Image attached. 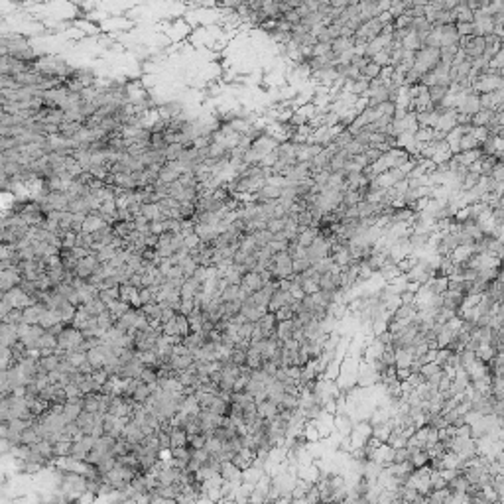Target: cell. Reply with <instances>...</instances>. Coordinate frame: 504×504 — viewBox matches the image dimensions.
I'll use <instances>...</instances> for the list:
<instances>
[{"mask_svg": "<svg viewBox=\"0 0 504 504\" xmlns=\"http://www.w3.org/2000/svg\"><path fill=\"white\" fill-rule=\"evenodd\" d=\"M441 61V49L439 47H429L424 45L416 51V59H414V69L420 75L429 73L431 69H435V65Z\"/></svg>", "mask_w": 504, "mask_h": 504, "instance_id": "6da1fadb", "label": "cell"}, {"mask_svg": "<svg viewBox=\"0 0 504 504\" xmlns=\"http://www.w3.org/2000/svg\"><path fill=\"white\" fill-rule=\"evenodd\" d=\"M306 254H308V258L311 260V264L317 262V260H321V258H327V256H331V242H329L325 236L319 234V236L306 248Z\"/></svg>", "mask_w": 504, "mask_h": 504, "instance_id": "7a4b0ae2", "label": "cell"}, {"mask_svg": "<svg viewBox=\"0 0 504 504\" xmlns=\"http://www.w3.org/2000/svg\"><path fill=\"white\" fill-rule=\"evenodd\" d=\"M2 296L8 298L10 304H12V308H18V310H26L28 306L36 304V300H34L32 296H28V294L22 290V286H16V288H12V290H8V292H2Z\"/></svg>", "mask_w": 504, "mask_h": 504, "instance_id": "3957f363", "label": "cell"}, {"mask_svg": "<svg viewBox=\"0 0 504 504\" xmlns=\"http://www.w3.org/2000/svg\"><path fill=\"white\" fill-rule=\"evenodd\" d=\"M22 280H24V276H22V272H20L18 266H14V268H10V270H0V294L12 290V288H16V286H20Z\"/></svg>", "mask_w": 504, "mask_h": 504, "instance_id": "277c9868", "label": "cell"}, {"mask_svg": "<svg viewBox=\"0 0 504 504\" xmlns=\"http://www.w3.org/2000/svg\"><path fill=\"white\" fill-rule=\"evenodd\" d=\"M266 284H264V280H262V276H260V272H256V270H250V272H246L244 276H242V282H240V288L250 296V294H254V292H258V290H262Z\"/></svg>", "mask_w": 504, "mask_h": 504, "instance_id": "5b68a950", "label": "cell"}, {"mask_svg": "<svg viewBox=\"0 0 504 504\" xmlns=\"http://www.w3.org/2000/svg\"><path fill=\"white\" fill-rule=\"evenodd\" d=\"M296 302V298L292 296V292H284V290H276L274 294H272V298H270V304H268V311H278L280 308H284V306H292Z\"/></svg>", "mask_w": 504, "mask_h": 504, "instance_id": "8992f818", "label": "cell"}, {"mask_svg": "<svg viewBox=\"0 0 504 504\" xmlns=\"http://www.w3.org/2000/svg\"><path fill=\"white\" fill-rule=\"evenodd\" d=\"M221 475H223L225 481H231L234 485H242V469L234 461H223Z\"/></svg>", "mask_w": 504, "mask_h": 504, "instance_id": "52a82bcc", "label": "cell"}, {"mask_svg": "<svg viewBox=\"0 0 504 504\" xmlns=\"http://www.w3.org/2000/svg\"><path fill=\"white\" fill-rule=\"evenodd\" d=\"M38 199V197H36ZM43 201H47L51 205V209H57V211H67L69 209V195L65 191H49L45 197H41Z\"/></svg>", "mask_w": 504, "mask_h": 504, "instance_id": "ba28073f", "label": "cell"}, {"mask_svg": "<svg viewBox=\"0 0 504 504\" xmlns=\"http://www.w3.org/2000/svg\"><path fill=\"white\" fill-rule=\"evenodd\" d=\"M16 341H20V337H18V325H16V323L2 321V325H0V347H12Z\"/></svg>", "mask_w": 504, "mask_h": 504, "instance_id": "9c48e42d", "label": "cell"}, {"mask_svg": "<svg viewBox=\"0 0 504 504\" xmlns=\"http://www.w3.org/2000/svg\"><path fill=\"white\" fill-rule=\"evenodd\" d=\"M179 175H181V171L177 169L175 162H169L168 160V162L162 166V169H160L158 181H156L154 185H158V183H166V185H169V183H173L175 179H179Z\"/></svg>", "mask_w": 504, "mask_h": 504, "instance_id": "30bf717a", "label": "cell"}, {"mask_svg": "<svg viewBox=\"0 0 504 504\" xmlns=\"http://www.w3.org/2000/svg\"><path fill=\"white\" fill-rule=\"evenodd\" d=\"M453 158L459 162V164H463V166H473L477 160H481L483 158V152H481V148H473V150H463V152H457V154H453Z\"/></svg>", "mask_w": 504, "mask_h": 504, "instance_id": "8fae6325", "label": "cell"}, {"mask_svg": "<svg viewBox=\"0 0 504 504\" xmlns=\"http://www.w3.org/2000/svg\"><path fill=\"white\" fill-rule=\"evenodd\" d=\"M280 414V408H278V404L274 402V400H264V402H260L258 404V418H262V420H274L276 416Z\"/></svg>", "mask_w": 504, "mask_h": 504, "instance_id": "7c38bea8", "label": "cell"}, {"mask_svg": "<svg viewBox=\"0 0 504 504\" xmlns=\"http://www.w3.org/2000/svg\"><path fill=\"white\" fill-rule=\"evenodd\" d=\"M354 36H339L337 39L331 41V51L335 53L337 57L341 55V53H345V51H349V49H352L354 47Z\"/></svg>", "mask_w": 504, "mask_h": 504, "instance_id": "4fadbf2b", "label": "cell"}, {"mask_svg": "<svg viewBox=\"0 0 504 504\" xmlns=\"http://www.w3.org/2000/svg\"><path fill=\"white\" fill-rule=\"evenodd\" d=\"M449 89H451V85H441V83H435V85H429V87H427L429 99H431V103H433L435 109L441 105V101L445 99V95L449 93Z\"/></svg>", "mask_w": 504, "mask_h": 504, "instance_id": "5bb4252c", "label": "cell"}, {"mask_svg": "<svg viewBox=\"0 0 504 504\" xmlns=\"http://www.w3.org/2000/svg\"><path fill=\"white\" fill-rule=\"evenodd\" d=\"M294 327H296L294 317H292V319L278 321V325H276V337H278L282 343H286L288 339H294Z\"/></svg>", "mask_w": 504, "mask_h": 504, "instance_id": "9a60e30c", "label": "cell"}, {"mask_svg": "<svg viewBox=\"0 0 504 504\" xmlns=\"http://www.w3.org/2000/svg\"><path fill=\"white\" fill-rule=\"evenodd\" d=\"M61 354H57V352H53V354H47V356H39L38 358V364H39V368L43 370V372H51V370H57L59 368V362H61Z\"/></svg>", "mask_w": 504, "mask_h": 504, "instance_id": "2e32d148", "label": "cell"}, {"mask_svg": "<svg viewBox=\"0 0 504 504\" xmlns=\"http://www.w3.org/2000/svg\"><path fill=\"white\" fill-rule=\"evenodd\" d=\"M201 288H203V284L199 280H195L193 276H189V278H185V282L181 286V298H195L201 292Z\"/></svg>", "mask_w": 504, "mask_h": 504, "instance_id": "e0dca14e", "label": "cell"}, {"mask_svg": "<svg viewBox=\"0 0 504 504\" xmlns=\"http://www.w3.org/2000/svg\"><path fill=\"white\" fill-rule=\"evenodd\" d=\"M495 116H497L495 109H481L473 115V126H487Z\"/></svg>", "mask_w": 504, "mask_h": 504, "instance_id": "ac0fdd59", "label": "cell"}, {"mask_svg": "<svg viewBox=\"0 0 504 504\" xmlns=\"http://www.w3.org/2000/svg\"><path fill=\"white\" fill-rule=\"evenodd\" d=\"M169 435H171V447H185V445H189V433H187V429L183 426L173 427V431Z\"/></svg>", "mask_w": 504, "mask_h": 504, "instance_id": "d6986e66", "label": "cell"}, {"mask_svg": "<svg viewBox=\"0 0 504 504\" xmlns=\"http://www.w3.org/2000/svg\"><path fill=\"white\" fill-rule=\"evenodd\" d=\"M130 308H132V306H130L128 302L120 300V298H118V300H113V302L109 304V311H111V315H113L115 319H120Z\"/></svg>", "mask_w": 504, "mask_h": 504, "instance_id": "ffe728a7", "label": "cell"}, {"mask_svg": "<svg viewBox=\"0 0 504 504\" xmlns=\"http://www.w3.org/2000/svg\"><path fill=\"white\" fill-rule=\"evenodd\" d=\"M87 360L95 366V370H99V368H103L105 366V360H107V356H105V352L99 349V345L97 347H93L91 350H87Z\"/></svg>", "mask_w": 504, "mask_h": 504, "instance_id": "44dd1931", "label": "cell"}, {"mask_svg": "<svg viewBox=\"0 0 504 504\" xmlns=\"http://www.w3.org/2000/svg\"><path fill=\"white\" fill-rule=\"evenodd\" d=\"M142 215L148 217L150 221H160V219H164L162 209H160L158 203H142Z\"/></svg>", "mask_w": 504, "mask_h": 504, "instance_id": "7402d4cb", "label": "cell"}, {"mask_svg": "<svg viewBox=\"0 0 504 504\" xmlns=\"http://www.w3.org/2000/svg\"><path fill=\"white\" fill-rule=\"evenodd\" d=\"M262 475H264V469H260V467L252 465V467H248V469H244V471H242V483L256 485V483L260 481V477H262Z\"/></svg>", "mask_w": 504, "mask_h": 504, "instance_id": "603a6c76", "label": "cell"}, {"mask_svg": "<svg viewBox=\"0 0 504 504\" xmlns=\"http://www.w3.org/2000/svg\"><path fill=\"white\" fill-rule=\"evenodd\" d=\"M150 394H152V390H150V386L140 378V384L136 386V390H134V394L130 396L134 402H140V404H144L148 398H150Z\"/></svg>", "mask_w": 504, "mask_h": 504, "instance_id": "cb8c5ba5", "label": "cell"}, {"mask_svg": "<svg viewBox=\"0 0 504 504\" xmlns=\"http://www.w3.org/2000/svg\"><path fill=\"white\" fill-rule=\"evenodd\" d=\"M223 302H240V284H229L223 292H221Z\"/></svg>", "mask_w": 504, "mask_h": 504, "instance_id": "d4e9b609", "label": "cell"}, {"mask_svg": "<svg viewBox=\"0 0 504 504\" xmlns=\"http://www.w3.org/2000/svg\"><path fill=\"white\" fill-rule=\"evenodd\" d=\"M197 215V201H181L179 219H193Z\"/></svg>", "mask_w": 504, "mask_h": 504, "instance_id": "484cf974", "label": "cell"}, {"mask_svg": "<svg viewBox=\"0 0 504 504\" xmlns=\"http://www.w3.org/2000/svg\"><path fill=\"white\" fill-rule=\"evenodd\" d=\"M116 248L113 246V244H107V246H103V248H99L95 254H97V260L101 262V264H107V262H111L115 256H116Z\"/></svg>", "mask_w": 504, "mask_h": 504, "instance_id": "4316f807", "label": "cell"}, {"mask_svg": "<svg viewBox=\"0 0 504 504\" xmlns=\"http://www.w3.org/2000/svg\"><path fill=\"white\" fill-rule=\"evenodd\" d=\"M416 142H422V144H429L433 142V126H420L414 134Z\"/></svg>", "mask_w": 504, "mask_h": 504, "instance_id": "83f0119b", "label": "cell"}, {"mask_svg": "<svg viewBox=\"0 0 504 504\" xmlns=\"http://www.w3.org/2000/svg\"><path fill=\"white\" fill-rule=\"evenodd\" d=\"M39 439H43V437L38 433V429H36L34 426H30V427H26V429L22 431V443H24V445H30V447H32V445L38 443Z\"/></svg>", "mask_w": 504, "mask_h": 504, "instance_id": "f1b7e54d", "label": "cell"}, {"mask_svg": "<svg viewBox=\"0 0 504 504\" xmlns=\"http://www.w3.org/2000/svg\"><path fill=\"white\" fill-rule=\"evenodd\" d=\"M185 148H187V146H183V144H179V142H171V144H168V148H166L164 156L168 158L169 162L179 160V156L183 154V150H185Z\"/></svg>", "mask_w": 504, "mask_h": 504, "instance_id": "f546056e", "label": "cell"}, {"mask_svg": "<svg viewBox=\"0 0 504 504\" xmlns=\"http://www.w3.org/2000/svg\"><path fill=\"white\" fill-rule=\"evenodd\" d=\"M115 323H116V319L111 315V311H109V310L97 315V325H99L101 329H105V331H109L111 327H115Z\"/></svg>", "mask_w": 504, "mask_h": 504, "instance_id": "4dcf8cb0", "label": "cell"}, {"mask_svg": "<svg viewBox=\"0 0 504 504\" xmlns=\"http://www.w3.org/2000/svg\"><path fill=\"white\" fill-rule=\"evenodd\" d=\"M223 447H225V441H223L221 437H217V435L209 437L207 443H205V449H207L211 455H219V453L223 451Z\"/></svg>", "mask_w": 504, "mask_h": 504, "instance_id": "1f68e13d", "label": "cell"}, {"mask_svg": "<svg viewBox=\"0 0 504 504\" xmlns=\"http://www.w3.org/2000/svg\"><path fill=\"white\" fill-rule=\"evenodd\" d=\"M459 152H463V150H473V148H481V142L473 136V132L471 134H463L461 136V142H459Z\"/></svg>", "mask_w": 504, "mask_h": 504, "instance_id": "d6a6232c", "label": "cell"}, {"mask_svg": "<svg viewBox=\"0 0 504 504\" xmlns=\"http://www.w3.org/2000/svg\"><path fill=\"white\" fill-rule=\"evenodd\" d=\"M286 223H288V215H284V217H274V219H270L268 221V231L270 233H282L284 229H286Z\"/></svg>", "mask_w": 504, "mask_h": 504, "instance_id": "836d02e7", "label": "cell"}, {"mask_svg": "<svg viewBox=\"0 0 504 504\" xmlns=\"http://www.w3.org/2000/svg\"><path fill=\"white\" fill-rule=\"evenodd\" d=\"M457 26V32L459 36H477V28H475V22H455Z\"/></svg>", "mask_w": 504, "mask_h": 504, "instance_id": "e575fe53", "label": "cell"}, {"mask_svg": "<svg viewBox=\"0 0 504 504\" xmlns=\"http://www.w3.org/2000/svg\"><path fill=\"white\" fill-rule=\"evenodd\" d=\"M380 71H382V65H380V63H376L374 59H370V61H368V65L362 69V75H364V77H368V79H376V77L380 75Z\"/></svg>", "mask_w": 504, "mask_h": 504, "instance_id": "d590c367", "label": "cell"}, {"mask_svg": "<svg viewBox=\"0 0 504 504\" xmlns=\"http://www.w3.org/2000/svg\"><path fill=\"white\" fill-rule=\"evenodd\" d=\"M2 321H8V323H16V325H20V323L24 321V310L12 308V310H10V313L2 317Z\"/></svg>", "mask_w": 504, "mask_h": 504, "instance_id": "8d00e7d4", "label": "cell"}, {"mask_svg": "<svg viewBox=\"0 0 504 504\" xmlns=\"http://www.w3.org/2000/svg\"><path fill=\"white\" fill-rule=\"evenodd\" d=\"M179 266H181V270H183V274H185V278H189V276H193L195 274V270H197V262L191 258V256H187L183 262H179Z\"/></svg>", "mask_w": 504, "mask_h": 504, "instance_id": "74e56055", "label": "cell"}, {"mask_svg": "<svg viewBox=\"0 0 504 504\" xmlns=\"http://www.w3.org/2000/svg\"><path fill=\"white\" fill-rule=\"evenodd\" d=\"M254 236H256L258 246H266V244L274 238V233H270L268 229H264V231H256V233H254Z\"/></svg>", "mask_w": 504, "mask_h": 504, "instance_id": "f35d334b", "label": "cell"}, {"mask_svg": "<svg viewBox=\"0 0 504 504\" xmlns=\"http://www.w3.org/2000/svg\"><path fill=\"white\" fill-rule=\"evenodd\" d=\"M311 266V260L308 258V256H304V258H296L294 260V272L296 274H302L304 270H308Z\"/></svg>", "mask_w": 504, "mask_h": 504, "instance_id": "ab89813d", "label": "cell"}, {"mask_svg": "<svg viewBox=\"0 0 504 504\" xmlns=\"http://www.w3.org/2000/svg\"><path fill=\"white\" fill-rule=\"evenodd\" d=\"M327 53H331V43H327V41L313 43V55H327Z\"/></svg>", "mask_w": 504, "mask_h": 504, "instance_id": "60d3db41", "label": "cell"}, {"mask_svg": "<svg viewBox=\"0 0 504 504\" xmlns=\"http://www.w3.org/2000/svg\"><path fill=\"white\" fill-rule=\"evenodd\" d=\"M372 59H374L376 63H380L382 67H384V65H390V51L384 47V49H382V51H378V53H376Z\"/></svg>", "mask_w": 504, "mask_h": 504, "instance_id": "b9f144b4", "label": "cell"}, {"mask_svg": "<svg viewBox=\"0 0 504 504\" xmlns=\"http://www.w3.org/2000/svg\"><path fill=\"white\" fill-rule=\"evenodd\" d=\"M164 333L166 335H179V327H177V319H169L164 323Z\"/></svg>", "mask_w": 504, "mask_h": 504, "instance_id": "7bdbcfd3", "label": "cell"}, {"mask_svg": "<svg viewBox=\"0 0 504 504\" xmlns=\"http://www.w3.org/2000/svg\"><path fill=\"white\" fill-rule=\"evenodd\" d=\"M282 18H284L286 22H290L292 26H296V24H300V22H302V16L298 14V10H290V12L282 14Z\"/></svg>", "mask_w": 504, "mask_h": 504, "instance_id": "ee69618b", "label": "cell"}, {"mask_svg": "<svg viewBox=\"0 0 504 504\" xmlns=\"http://www.w3.org/2000/svg\"><path fill=\"white\" fill-rule=\"evenodd\" d=\"M140 300H142V306L144 304H148V302H156L154 300V294H152V290L146 286V288H140Z\"/></svg>", "mask_w": 504, "mask_h": 504, "instance_id": "f6af8a7d", "label": "cell"}, {"mask_svg": "<svg viewBox=\"0 0 504 504\" xmlns=\"http://www.w3.org/2000/svg\"><path fill=\"white\" fill-rule=\"evenodd\" d=\"M10 310H12V304H10V300L2 296V300H0V317L8 315V313H10Z\"/></svg>", "mask_w": 504, "mask_h": 504, "instance_id": "bcb514c9", "label": "cell"}, {"mask_svg": "<svg viewBox=\"0 0 504 504\" xmlns=\"http://www.w3.org/2000/svg\"><path fill=\"white\" fill-rule=\"evenodd\" d=\"M459 2H461V0H441V8H443V10L453 12V10L459 6Z\"/></svg>", "mask_w": 504, "mask_h": 504, "instance_id": "7dc6e473", "label": "cell"}, {"mask_svg": "<svg viewBox=\"0 0 504 504\" xmlns=\"http://www.w3.org/2000/svg\"><path fill=\"white\" fill-rule=\"evenodd\" d=\"M134 288H142V274L140 272H134L132 276H130V280H128Z\"/></svg>", "mask_w": 504, "mask_h": 504, "instance_id": "c3c4849f", "label": "cell"}]
</instances>
